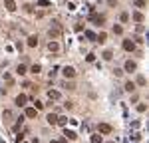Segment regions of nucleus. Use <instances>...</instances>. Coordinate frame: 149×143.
I'll use <instances>...</instances> for the list:
<instances>
[{
	"label": "nucleus",
	"instance_id": "28",
	"mask_svg": "<svg viewBox=\"0 0 149 143\" xmlns=\"http://www.w3.org/2000/svg\"><path fill=\"white\" fill-rule=\"evenodd\" d=\"M34 103H36V109H42V107H44V103H42V101H38V99H36Z\"/></svg>",
	"mask_w": 149,
	"mask_h": 143
},
{
	"label": "nucleus",
	"instance_id": "24",
	"mask_svg": "<svg viewBox=\"0 0 149 143\" xmlns=\"http://www.w3.org/2000/svg\"><path fill=\"white\" fill-rule=\"evenodd\" d=\"M86 38H90V40H93V42H95V34H93V32H90V30L86 32Z\"/></svg>",
	"mask_w": 149,
	"mask_h": 143
},
{
	"label": "nucleus",
	"instance_id": "19",
	"mask_svg": "<svg viewBox=\"0 0 149 143\" xmlns=\"http://www.w3.org/2000/svg\"><path fill=\"white\" fill-rule=\"evenodd\" d=\"M125 90H127V92H133V90H135V83H133V82H127L125 83Z\"/></svg>",
	"mask_w": 149,
	"mask_h": 143
},
{
	"label": "nucleus",
	"instance_id": "30",
	"mask_svg": "<svg viewBox=\"0 0 149 143\" xmlns=\"http://www.w3.org/2000/svg\"><path fill=\"white\" fill-rule=\"evenodd\" d=\"M38 4H40V6H50V2H48V0H40Z\"/></svg>",
	"mask_w": 149,
	"mask_h": 143
},
{
	"label": "nucleus",
	"instance_id": "27",
	"mask_svg": "<svg viewBox=\"0 0 149 143\" xmlns=\"http://www.w3.org/2000/svg\"><path fill=\"white\" fill-rule=\"evenodd\" d=\"M145 109H147L145 103H139V106H137V111H145Z\"/></svg>",
	"mask_w": 149,
	"mask_h": 143
},
{
	"label": "nucleus",
	"instance_id": "13",
	"mask_svg": "<svg viewBox=\"0 0 149 143\" xmlns=\"http://www.w3.org/2000/svg\"><path fill=\"white\" fill-rule=\"evenodd\" d=\"M48 123H50V125H56V121H58V115L56 113H50V115H48Z\"/></svg>",
	"mask_w": 149,
	"mask_h": 143
},
{
	"label": "nucleus",
	"instance_id": "18",
	"mask_svg": "<svg viewBox=\"0 0 149 143\" xmlns=\"http://www.w3.org/2000/svg\"><path fill=\"white\" fill-rule=\"evenodd\" d=\"M133 20H135V22H141V20H143V14H141V12H135V14H133Z\"/></svg>",
	"mask_w": 149,
	"mask_h": 143
},
{
	"label": "nucleus",
	"instance_id": "11",
	"mask_svg": "<svg viewBox=\"0 0 149 143\" xmlns=\"http://www.w3.org/2000/svg\"><path fill=\"white\" fill-rule=\"evenodd\" d=\"M28 46L30 48L38 46V36H30V38H28Z\"/></svg>",
	"mask_w": 149,
	"mask_h": 143
},
{
	"label": "nucleus",
	"instance_id": "29",
	"mask_svg": "<svg viewBox=\"0 0 149 143\" xmlns=\"http://www.w3.org/2000/svg\"><path fill=\"white\" fill-rule=\"evenodd\" d=\"M137 83H139V85H143V83H145V78H143V76H139V78H137Z\"/></svg>",
	"mask_w": 149,
	"mask_h": 143
},
{
	"label": "nucleus",
	"instance_id": "9",
	"mask_svg": "<svg viewBox=\"0 0 149 143\" xmlns=\"http://www.w3.org/2000/svg\"><path fill=\"white\" fill-rule=\"evenodd\" d=\"M97 129H100V133H109V131H111V125H107V123H100Z\"/></svg>",
	"mask_w": 149,
	"mask_h": 143
},
{
	"label": "nucleus",
	"instance_id": "7",
	"mask_svg": "<svg viewBox=\"0 0 149 143\" xmlns=\"http://www.w3.org/2000/svg\"><path fill=\"white\" fill-rule=\"evenodd\" d=\"M48 50H50V52H58V50H60V44H58L56 40H50V44H48Z\"/></svg>",
	"mask_w": 149,
	"mask_h": 143
},
{
	"label": "nucleus",
	"instance_id": "22",
	"mask_svg": "<svg viewBox=\"0 0 149 143\" xmlns=\"http://www.w3.org/2000/svg\"><path fill=\"white\" fill-rule=\"evenodd\" d=\"M111 58H113V54H111L109 50H107V52H103V60H111Z\"/></svg>",
	"mask_w": 149,
	"mask_h": 143
},
{
	"label": "nucleus",
	"instance_id": "17",
	"mask_svg": "<svg viewBox=\"0 0 149 143\" xmlns=\"http://www.w3.org/2000/svg\"><path fill=\"white\" fill-rule=\"evenodd\" d=\"M16 74H20V76H24V74H26V66H22V64H20V66L16 68Z\"/></svg>",
	"mask_w": 149,
	"mask_h": 143
},
{
	"label": "nucleus",
	"instance_id": "26",
	"mask_svg": "<svg viewBox=\"0 0 149 143\" xmlns=\"http://www.w3.org/2000/svg\"><path fill=\"white\" fill-rule=\"evenodd\" d=\"M127 20H129V14L123 12V14H121V22H127Z\"/></svg>",
	"mask_w": 149,
	"mask_h": 143
},
{
	"label": "nucleus",
	"instance_id": "10",
	"mask_svg": "<svg viewBox=\"0 0 149 143\" xmlns=\"http://www.w3.org/2000/svg\"><path fill=\"white\" fill-rule=\"evenodd\" d=\"M36 113H38L36 107H28V109H26V117H36Z\"/></svg>",
	"mask_w": 149,
	"mask_h": 143
},
{
	"label": "nucleus",
	"instance_id": "5",
	"mask_svg": "<svg viewBox=\"0 0 149 143\" xmlns=\"http://www.w3.org/2000/svg\"><path fill=\"white\" fill-rule=\"evenodd\" d=\"M26 101H28V97L24 94H20V95H16V106L18 107H22V106H26Z\"/></svg>",
	"mask_w": 149,
	"mask_h": 143
},
{
	"label": "nucleus",
	"instance_id": "31",
	"mask_svg": "<svg viewBox=\"0 0 149 143\" xmlns=\"http://www.w3.org/2000/svg\"><path fill=\"white\" fill-rule=\"evenodd\" d=\"M107 4H109V6H115V0H107Z\"/></svg>",
	"mask_w": 149,
	"mask_h": 143
},
{
	"label": "nucleus",
	"instance_id": "8",
	"mask_svg": "<svg viewBox=\"0 0 149 143\" xmlns=\"http://www.w3.org/2000/svg\"><path fill=\"white\" fill-rule=\"evenodd\" d=\"M48 97H50L52 101H58V99H60V92H56V90H50V92H48Z\"/></svg>",
	"mask_w": 149,
	"mask_h": 143
},
{
	"label": "nucleus",
	"instance_id": "25",
	"mask_svg": "<svg viewBox=\"0 0 149 143\" xmlns=\"http://www.w3.org/2000/svg\"><path fill=\"white\" fill-rule=\"evenodd\" d=\"M113 32H115V34H121V32H123V28H121V26H113Z\"/></svg>",
	"mask_w": 149,
	"mask_h": 143
},
{
	"label": "nucleus",
	"instance_id": "33",
	"mask_svg": "<svg viewBox=\"0 0 149 143\" xmlns=\"http://www.w3.org/2000/svg\"><path fill=\"white\" fill-rule=\"evenodd\" d=\"M20 143H26V141H24V139H22V141H20Z\"/></svg>",
	"mask_w": 149,
	"mask_h": 143
},
{
	"label": "nucleus",
	"instance_id": "16",
	"mask_svg": "<svg viewBox=\"0 0 149 143\" xmlns=\"http://www.w3.org/2000/svg\"><path fill=\"white\" fill-rule=\"evenodd\" d=\"M105 38H107V36H105V32H102V34L95 36V42H105Z\"/></svg>",
	"mask_w": 149,
	"mask_h": 143
},
{
	"label": "nucleus",
	"instance_id": "20",
	"mask_svg": "<svg viewBox=\"0 0 149 143\" xmlns=\"http://www.w3.org/2000/svg\"><path fill=\"white\" fill-rule=\"evenodd\" d=\"M40 70H42V68H40V64H34V66H32V74H40Z\"/></svg>",
	"mask_w": 149,
	"mask_h": 143
},
{
	"label": "nucleus",
	"instance_id": "23",
	"mask_svg": "<svg viewBox=\"0 0 149 143\" xmlns=\"http://www.w3.org/2000/svg\"><path fill=\"white\" fill-rule=\"evenodd\" d=\"M133 2H135L137 8H143V6H145V0H133Z\"/></svg>",
	"mask_w": 149,
	"mask_h": 143
},
{
	"label": "nucleus",
	"instance_id": "15",
	"mask_svg": "<svg viewBox=\"0 0 149 143\" xmlns=\"http://www.w3.org/2000/svg\"><path fill=\"white\" fill-rule=\"evenodd\" d=\"M58 125H62V127H64V125H66V123H68V117H64V115H62V117H58V121H56Z\"/></svg>",
	"mask_w": 149,
	"mask_h": 143
},
{
	"label": "nucleus",
	"instance_id": "2",
	"mask_svg": "<svg viewBox=\"0 0 149 143\" xmlns=\"http://www.w3.org/2000/svg\"><path fill=\"white\" fill-rule=\"evenodd\" d=\"M90 20H92L93 24H103V22H105V16H102V14H95V12H92V14H90Z\"/></svg>",
	"mask_w": 149,
	"mask_h": 143
},
{
	"label": "nucleus",
	"instance_id": "6",
	"mask_svg": "<svg viewBox=\"0 0 149 143\" xmlns=\"http://www.w3.org/2000/svg\"><path fill=\"white\" fill-rule=\"evenodd\" d=\"M135 70H137V64L131 62V60H127L125 62V72H135Z\"/></svg>",
	"mask_w": 149,
	"mask_h": 143
},
{
	"label": "nucleus",
	"instance_id": "12",
	"mask_svg": "<svg viewBox=\"0 0 149 143\" xmlns=\"http://www.w3.org/2000/svg\"><path fill=\"white\" fill-rule=\"evenodd\" d=\"M4 6H6V10H10V12L16 10V4H14V0H6V4H4Z\"/></svg>",
	"mask_w": 149,
	"mask_h": 143
},
{
	"label": "nucleus",
	"instance_id": "21",
	"mask_svg": "<svg viewBox=\"0 0 149 143\" xmlns=\"http://www.w3.org/2000/svg\"><path fill=\"white\" fill-rule=\"evenodd\" d=\"M92 143H102V135H92Z\"/></svg>",
	"mask_w": 149,
	"mask_h": 143
},
{
	"label": "nucleus",
	"instance_id": "1",
	"mask_svg": "<svg viewBox=\"0 0 149 143\" xmlns=\"http://www.w3.org/2000/svg\"><path fill=\"white\" fill-rule=\"evenodd\" d=\"M48 34H50V38H52V40H58V38H60V34H62V28H60V24L54 22V26L50 28V32H48Z\"/></svg>",
	"mask_w": 149,
	"mask_h": 143
},
{
	"label": "nucleus",
	"instance_id": "3",
	"mask_svg": "<svg viewBox=\"0 0 149 143\" xmlns=\"http://www.w3.org/2000/svg\"><path fill=\"white\" fill-rule=\"evenodd\" d=\"M62 74H64V78H68V80H72V78H76V70H74L72 66H66V68L62 70Z\"/></svg>",
	"mask_w": 149,
	"mask_h": 143
},
{
	"label": "nucleus",
	"instance_id": "32",
	"mask_svg": "<svg viewBox=\"0 0 149 143\" xmlns=\"http://www.w3.org/2000/svg\"><path fill=\"white\" fill-rule=\"evenodd\" d=\"M50 143H60V141H50Z\"/></svg>",
	"mask_w": 149,
	"mask_h": 143
},
{
	"label": "nucleus",
	"instance_id": "4",
	"mask_svg": "<svg viewBox=\"0 0 149 143\" xmlns=\"http://www.w3.org/2000/svg\"><path fill=\"white\" fill-rule=\"evenodd\" d=\"M121 46H123L125 52H133V50H135V42H133V40H123Z\"/></svg>",
	"mask_w": 149,
	"mask_h": 143
},
{
	"label": "nucleus",
	"instance_id": "14",
	"mask_svg": "<svg viewBox=\"0 0 149 143\" xmlns=\"http://www.w3.org/2000/svg\"><path fill=\"white\" fill-rule=\"evenodd\" d=\"M64 135H68V139H76V137H78V133H76V131H72V129H66Z\"/></svg>",
	"mask_w": 149,
	"mask_h": 143
}]
</instances>
